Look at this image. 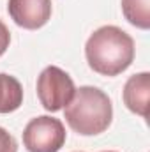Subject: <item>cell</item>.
<instances>
[{
  "label": "cell",
  "mask_w": 150,
  "mask_h": 152,
  "mask_svg": "<svg viewBox=\"0 0 150 152\" xmlns=\"http://www.w3.org/2000/svg\"><path fill=\"white\" fill-rule=\"evenodd\" d=\"M134 51L133 37L115 25L97 28L85 44V57L90 69L103 76H117L129 69Z\"/></svg>",
  "instance_id": "cell-1"
},
{
  "label": "cell",
  "mask_w": 150,
  "mask_h": 152,
  "mask_svg": "<svg viewBox=\"0 0 150 152\" xmlns=\"http://www.w3.org/2000/svg\"><path fill=\"white\" fill-rule=\"evenodd\" d=\"M66 122L69 127L83 136H95L104 133L113 118L111 99L97 87L76 88L73 99L64 108Z\"/></svg>",
  "instance_id": "cell-2"
},
{
  "label": "cell",
  "mask_w": 150,
  "mask_h": 152,
  "mask_svg": "<svg viewBox=\"0 0 150 152\" xmlns=\"http://www.w3.org/2000/svg\"><path fill=\"white\" fill-rule=\"evenodd\" d=\"M74 92L76 87L73 78L57 66H48L37 78V97L48 112L66 108Z\"/></svg>",
  "instance_id": "cell-3"
},
{
  "label": "cell",
  "mask_w": 150,
  "mask_h": 152,
  "mask_svg": "<svg viewBox=\"0 0 150 152\" xmlns=\"http://www.w3.org/2000/svg\"><path fill=\"white\" fill-rule=\"evenodd\" d=\"M66 143V127L60 118L41 115L23 129V145L28 152H58Z\"/></svg>",
  "instance_id": "cell-4"
},
{
  "label": "cell",
  "mask_w": 150,
  "mask_h": 152,
  "mask_svg": "<svg viewBox=\"0 0 150 152\" xmlns=\"http://www.w3.org/2000/svg\"><path fill=\"white\" fill-rule=\"evenodd\" d=\"M9 16L12 21L27 30H37L51 18V0H9Z\"/></svg>",
  "instance_id": "cell-5"
},
{
  "label": "cell",
  "mask_w": 150,
  "mask_h": 152,
  "mask_svg": "<svg viewBox=\"0 0 150 152\" xmlns=\"http://www.w3.org/2000/svg\"><path fill=\"white\" fill-rule=\"evenodd\" d=\"M124 104L143 118L149 117V96H150V75L147 71L131 76L124 85Z\"/></svg>",
  "instance_id": "cell-6"
},
{
  "label": "cell",
  "mask_w": 150,
  "mask_h": 152,
  "mask_svg": "<svg viewBox=\"0 0 150 152\" xmlns=\"http://www.w3.org/2000/svg\"><path fill=\"white\" fill-rule=\"evenodd\" d=\"M23 103V87L11 75L0 73V113L16 112Z\"/></svg>",
  "instance_id": "cell-7"
},
{
  "label": "cell",
  "mask_w": 150,
  "mask_h": 152,
  "mask_svg": "<svg viewBox=\"0 0 150 152\" xmlns=\"http://www.w3.org/2000/svg\"><path fill=\"white\" fill-rule=\"evenodd\" d=\"M122 12L136 28H150V0H122Z\"/></svg>",
  "instance_id": "cell-8"
},
{
  "label": "cell",
  "mask_w": 150,
  "mask_h": 152,
  "mask_svg": "<svg viewBox=\"0 0 150 152\" xmlns=\"http://www.w3.org/2000/svg\"><path fill=\"white\" fill-rule=\"evenodd\" d=\"M0 152H18L16 140L4 127H0Z\"/></svg>",
  "instance_id": "cell-9"
},
{
  "label": "cell",
  "mask_w": 150,
  "mask_h": 152,
  "mask_svg": "<svg viewBox=\"0 0 150 152\" xmlns=\"http://www.w3.org/2000/svg\"><path fill=\"white\" fill-rule=\"evenodd\" d=\"M9 42H11V34H9V28H7V27H5V23L0 20V57L7 51Z\"/></svg>",
  "instance_id": "cell-10"
},
{
  "label": "cell",
  "mask_w": 150,
  "mask_h": 152,
  "mask_svg": "<svg viewBox=\"0 0 150 152\" xmlns=\"http://www.w3.org/2000/svg\"><path fill=\"white\" fill-rule=\"evenodd\" d=\"M104 152H115V151H104Z\"/></svg>",
  "instance_id": "cell-11"
}]
</instances>
